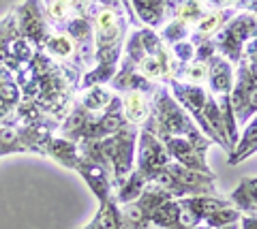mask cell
Masks as SVG:
<instances>
[{"label":"cell","mask_w":257,"mask_h":229,"mask_svg":"<svg viewBox=\"0 0 257 229\" xmlns=\"http://www.w3.org/2000/svg\"><path fill=\"white\" fill-rule=\"evenodd\" d=\"M155 120H157V126H159V133L163 135L165 139L170 135H176V137H182V135H197V131L191 126L189 118L182 114V109L174 103L170 99V94H165L161 90L157 94V101H155ZM199 137V135H197Z\"/></svg>","instance_id":"cell-2"},{"label":"cell","mask_w":257,"mask_h":229,"mask_svg":"<svg viewBox=\"0 0 257 229\" xmlns=\"http://www.w3.org/2000/svg\"><path fill=\"white\" fill-rule=\"evenodd\" d=\"M184 33H187V28H184V22L180 20V22H174L170 28H165L163 37H165L167 43H176V41H180V39L184 37Z\"/></svg>","instance_id":"cell-16"},{"label":"cell","mask_w":257,"mask_h":229,"mask_svg":"<svg viewBox=\"0 0 257 229\" xmlns=\"http://www.w3.org/2000/svg\"><path fill=\"white\" fill-rule=\"evenodd\" d=\"M22 24H24V30H26L28 37H32V39L41 37V18H39V11L32 9L30 5L22 7Z\"/></svg>","instance_id":"cell-12"},{"label":"cell","mask_w":257,"mask_h":229,"mask_svg":"<svg viewBox=\"0 0 257 229\" xmlns=\"http://www.w3.org/2000/svg\"><path fill=\"white\" fill-rule=\"evenodd\" d=\"M101 3H107V5H114L116 0H101Z\"/></svg>","instance_id":"cell-23"},{"label":"cell","mask_w":257,"mask_h":229,"mask_svg":"<svg viewBox=\"0 0 257 229\" xmlns=\"http://www.w3.org/2000/svg\"><path fill=\"white\" fill-rule=\"evenodd\" d=\"M238 220H240V212L227 206V208H221V210L212 212L204 223H206L208 229H223V227H229V225L238 223Z\"/></svg>","instance_id":"cell-10"},{"label":"cell","mask_w":257,"mask_h":229,"mask_svg":"<svg viewBox=\"0 0 257 229\" xmlns=\"http://www.w3.org/2000/svg\"><path fill=\"white\" fill-rule=\"evenodd\" d=\"M47 47L54 52V54H60V56H67V54H71V41L69 39H64V37H60V39H52L50 43H47Z\"/></svg>","instance_id":"cell-17"},{"label":"cell","mask_w":257,"mask_h":229,"mask_svg":"<svg viewBox=\"0 0 257 229\" xmlns=\"http://www.w3.org/2000/svg\"><path fill=\"white\" fill-rule=\"evenodd\" d=\"M60 3H75V0H60Z\"/></svg>","instance_id":"cell-24"},{"label":"cell","mask_w":257,"mask_h":229,"mask_svg":"<svg viewBox=\"0 0 257 229\" xmlns=\"http://www.w3.org/2000/svg\"><path fill=\"white\" fill-rule=\"evenodd\" d=\"M242 186L246 188V193L251 195L253 203L257 206V178H253V180H244V182H242Z\"/></svg>","instance_id":"cell-19"},{"label":"cell","mask_w":257,"mask_h":229,"mask_svg":"<svg viewBox=\"0 0 257 229\" xmlns=\"http://www.w3.org/2000/svg\"><path fill=\"white\" fill-rule=\"evenodd\" d=\"M225 18H227V11H221V13H212V15H208L206 20L199 22L197 33H199V35H208V33H212V30H216V28L221 26Z\"/></svg>","instance_id":"cell-15"},{"label":"cell","mask_w":257,"mask_h":229,"mask_svg":"<svg viewBox=\"0 0 257 229\" xmlns=\"http://www.w3.org/2000/svg\"><path fill=\"white\" fill-rule=\"evenodd\" d=\"M84 229H103V227H101V223H99V218L94 216V220H92V223H90V225H86Z\"/></svg>","instance_id":"cell-21"},{"label":"cell","mask_w":257,"mask_h":229,"mask_svg":"<svg viewBox=\"0 0 257 229\" xmlns=\"http://www.w3.org/2000/svg\"><path fill=\"white\" fill-rule=\"evenodd\" d=\"M206 146H208V141L202 144V141H191V139H184V137H167L165 139L167 154H172L174 159L178 161V165L195 169L199 173H206V176H212V171L208 169V165L204 161Z\"/></svg>","instance_id":"cell-3"},{"label":"cell","mask_w":257,"mask_h":229,"mask_svg":"<svg viewBox=\"0 0 257 229\" xmlns=\"http://www.w3.org/2000/svg\"><path fill=\"white\" fill-rule=\"evenodd\" d=\"M118 30H120V24L114 11H103L99 15V20H96V39H99V45L111 47V43H116L114 39L118 37Z\"/></svg>","instance_id":"cell-8"},{"label":"cell","mask_w":257,"mask_h":229,"mask_svg":"<svg viewBox=\"0 0 257 229\" xmlns=\"http://www.w3.org/2000/svg\"><path fill=\"white\" fill-rule=\"evenodd\" d=\"M133 144H135L133 129H120L111 139L101 144V154H105L114 163V176L118 186L126 182L128 171L133 167Z\"/></svg>","instance_id":"cell-1"},{"label":"cell","mask_w":257,"mask_h":229,"mask_svg":"<svg viewBox=\"0 0 257 229\" xmlns=\"http://www.w3.org/2000/svg\"><path fill=\"white\" fill-rule=\"evenodd\" d=\"M253 152H257V116L253 118V122L248 124V129L244 131L242 139L238 141L236 152L229 156V165H238L242 163L246 156H251Z\"/></svg>","instance_id":"cell-7"},{"label":"cell","mask_w":257,"mask_h":229,"mask_svg":"<svg viewBox=\"0 0 257 229\" xmlns=\"http://www.w3.org/2000/svg\"><path fill=\"white\" fill-rule=\"evenodd\" d=\"M170 163V154L167 150L159 144V139L152 135L150 131L142 133L140 139V169L138 173L144 180H152L159 169H163Z\"/></svg>","instance_id":"cell-4"},{"label":"cell","mask_w":257,"mask_h":229,"mask_svg":"<svg viewBox=\"0 0 257 229\" xmlns=\"http://www.w3.org/2000/svg\"><path fill=\"white\" fill-rule=\"evenodd\" d=\"M146 99L142 97L140 92H128L126 97V118L131 122H140L144 116H146Z\"/></svg>","instance_id":"cell-13"},{"label":"cell","mask_w":257,"mask_h":229,"mask_svg":"<svg viewBox=\"0 0 257 229\" xmlns=\"http://www.w3.org/2000/svg\"><path fill=\"white\" fill-rule=\"evenodd\" d=\"M242 229H257V216H244L242 218Z\"/></svg>","instance_id":"cell-20"},{"label":"cell","mask_w":257,"mask_h":229,"mask_svg":"<svg viewBox=\"0 0 257 229\" xmlns=\"http://www.w3.org/2000/svg\"><path fill=\"white\" fill-rule=\"evenodd\" d=\"M75 169L84 176L88 186L92 188V193L99 197V201H101V206H103V203L107 201V195H109V178H107V171L103 169V165L84 159V161H77Z\"/></svg>","instance_id":"cell-6"},{"label":"cell","mask_w":257,"mask_h":229,"mask_svg":"<svg viewBox=\"0 0 257 229\" xmlns=\"http://www.w3.org/2000/svg\"><path fill=\"white\" fill-rule=\"evenodd\" d=\"M253 33H257V20L253 15H240L219 35V47L231 60H238L240 47Z\"/></svg>","instance_id":"cell-5"},{"label":"cell","mask_w":257,"mask_h":229,"mask_svg":"<svg viewBox=\"0 0 257 229\" xmlns=\"http://www.w3.org/2000/svg\"><path fill=\"white\" fill-rule=\"evenodd\" d=\"M231 67L227 65L225 60H212V75H210V86L214 92H221V94H227L231 90Z\"/></svg>","instance_id":"cell-9"},{"label":"cell","mask_w":257,"mask_h":229,"mask_svg":"<svg viewBox=\"0 0 257 229\" xmlns=\"http://www.w3.org/2000/svg\"><path fill=\"white\" fill-rule=\"evenodd\" d=\"M52 154L58 159V163L67 165V167H75L77 165V154H75V146L71 141H64V139H56L52 141Z\"/></svg>","instance_id":"cell-11"},{"label":"cell","mask_w":257,"mask_h":229,"mask_svg":"<svg viewBox=\"0 0 257 229\" xmlns=\"http://www.w3.org/2000/svg\"><path fill=\"white\" fill-rule=\"evenodd\" d=\"M107 103H111V94L105 92V90H101V88H94L92 92H88L86 99H84V105L88 109H101V107H105Z\"/></svg>","instance_id":"cell-14"},{"label":"cell","mask_w":257,"mask_h":229,"mask_svg":"<svg viewBox=\"0 0 257 229\" xmlns=\"http://www.w3.org/2000/svg\"><path fill=\"white\" fill-rule=\"evenodd\" d=\"M193 229H208V227H199V225H197V227H193ZM223 229H234V225H229V227H223Z\"/></svg>","instance_id":"cell-22"},{"label":"cell","mask_w":257,"mask_h":229,"mask_svg":"<svg viewBox=\"0 0 257 229\" xmlns=\"http://www.w3.org/2000/svg\"><path fill=\"white\" fill-rule=\"evenodd\" d=\"M206 65H202V62H199V65H191L189 69H187V77H189V80L191 82H202L204 80V77H206Z\"/></svg>","instance_id":"cell-18"}]
</instances>
